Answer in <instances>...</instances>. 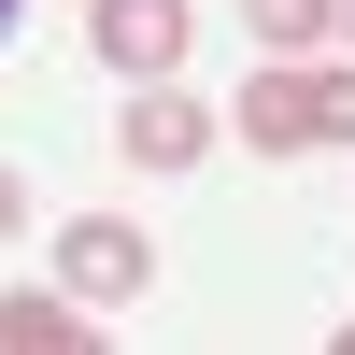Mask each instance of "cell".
<instances>
[{
    "label": "cell",
    "instance_id": "1",
    "mask_svg": "<svg viewBox=\"0 0 355 355\" xmlns=\"http://www.w3.org/2000/svg\"><path fill=\"white\" fill-rule=\"evenodd\" d=\"M227 128H242L256 157H313V142H355V57H270V71H242Z\"/></svg>",
    "mask_w": 355,
    "mask_h": 355
},
{
    "label": "cell",
    "instance_id": "2",
    "mask_svg": "<svg viewBox=\"0 0 355 355\" xmlns=\"http://www.w3.org/2000/svg\"><path fill=\"white\" fill-rule=\"evenodd\" d=\"M142 284H157V242H142L128 214H71V227H57V299H85V313H128Z\"/></svg>",
    "mask_w": 355,
    "mask_h": 355
},
{
    "label": "cell",
    "instance_id": "3",
    "mask_svg": "<svg viewBox=\"0 0 355 355\" xmlns=\"http://www.w3.org/2000/svg\"><path fill=\"white\" fill-rule=\"evenodd\" d=\"M85 43H100V71L171 85V71H185V43H199V0H85Z\"/></svg>",
    "mask_w": 355,
    "mask_h": 355
},
{
    "label": "cell",
    "instance_id": "4",
    "mask_svg": "<svg viewBox=\"0 0 355 355\" xmlns=\"http://www.w3.org/2000/svg\"><path fill=\"white\" fill-rule=\"evenodd\" d=\"M114 142H128L142 171H199L227 142V114L214 100H185V85H128V114H114Z\"/></svg>",
    "mask_w": 355,
    "mask_h": 355
},
{
    "label": "cell",
    "instance_id": "5",
    "mask_svg": "<svg viewBox=\"0 0 355 355\" xmlns=\"http://www.w3.org/2000/svg\"><path fill=\"white\" fill-rule=\"evenodd\" d=\"M0 355H114V341H100V313H85V299L15 284V299H0Z\"/></svg>",
    "mask_w": 355,
    "mask_h": 355
},
{
    "label": "cell",
    "instance_id": "6",
    "mask_svg": "<svg viewBox=\"0 0 355 355\" xmlns=\"http://www.w3.org/2000/svg\"><path fill=\"white\" fill-rule=\"evenodd\" d=\"M242 28H256L270 57H327V43H341V0H242Z\"/></svg>",
    "mask_w": 355,
    "mask_h": 355
},
{
    "label": "cell",
    "instance_id": "7",
    "mask_svg": "<svg viewBox=\"0 0 355 355\" xmlns=\"http://www.w3.org/2000/svg\"><path fill=\"white\" fill-rule=\"evenodd\" d=\"M15 227H28V185H15V171H0V242H15Z\"/></svg>",
    "mask_w": 355,
    "mask_h": 355
},
{
    "label": "cell",
    "instance_id": "8",
    "mask_svg": "<svg viewBox=\"0 0 355 355\" xmlns=\"http://www.w3.org/2000/svg\"><path fill=\"white\" fill-rule=\"evenodd\" d=\"M15 28H28V0H0V57H15Z\"/></svg>",
    "mask_w": 355,
    "mask_h": 355
},
{
    "label": "cell",
    "instance_id": "9",
    "mask_svg": "<svg viewBox=\"0 0 355 355\" xmlns=\"http://www.w3.org/2000/svg\"><path fill=\"white\" fill-rule=\"evenodd\" d=\"M327 57H355V0H341V43H327Z\"/></svg>",
    "mask_w": 355,
    "mask_h": 355
},
{
    "label": "cell",
    "instance_id": "10",
    "mask_svg": "<svg viewBox=\"0 0 355 355\" xmlns=\"http://www.w3.org/2000/svg\"><path fill=\"white\" fill-rule=\"evenodd\" d=\"M327 355H355V327H341V341H327Z\"/></svg>",
    "mask_w": 355,
    "mask_h": 355
}]
</instances>
